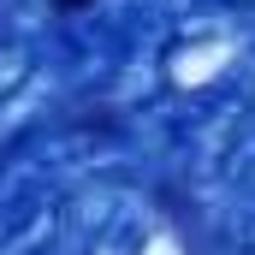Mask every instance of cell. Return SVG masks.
Listing matches in <instances>:
<instances>
[{
  "instance_id": "obj_1",
  "label": "cell",
  "mask_w": 255,
  "mask_h": 255,
  "mask_svg": "<svg viewBox=\"0 0 255 255\" xmlns=\"http://www.w3.org/2000/svg\"><path fill=\"white\" fill-rule=\"evenodd\" d=\"M48 6H54V12H60V18H77V12H89V6H95V0H48Z\"/></svg>"
}]
</instances>
